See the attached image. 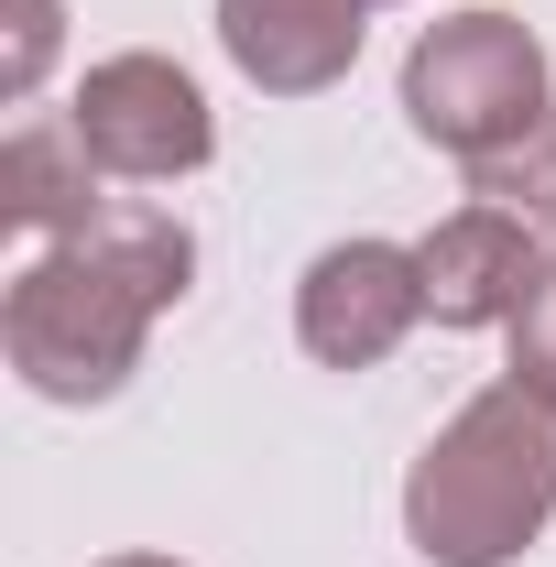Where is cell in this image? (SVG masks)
Returning a JSON list of instances; mask_svg holds the SVG:
<instances>
[{
  "label": "cell",
  "mask_w": 556,
  "mask_h": 567,
  "mask_svg": "<svg viewBox=\"0 0 556 567\" xmlns=\"http://www.w3.org/2000/svg\"><path fill=\"white\" fill-rule=\"evenodd\" d=\"M546 524H556V404L502 371L404 470V535L425 567H513Z\"/></svg>",
  "instance_id": "7a4b0ae2"
},
{
  "label": "cell",
  "mask_w": 556,
  "mask_h": 567,
  "mask_svg": "<svg viewBox=\"0 0 556 567\" xmlns=\"http://www.w3.org/2000/svg\"><path fill=\"white\" fill-rule=\"evenodd\" d=\"M415 262H425V317L436 328H513L524 317V295L556 274V251L524 229V218H502V208H470L459 218H436L415 240Z\"/></svg>",
  "instance_id": "8992f818"
},
{
  "label": "cell",
  "mask_w": 556,
  "mask_h": 567,
  "mask_svg": "<svg viewBox=\"0 0 556 567\" xmlns=\"http://www.w3.org/2000/svg\"><path fill=\"white\" fill-rule=\"evenodd\" d=\"M371 11L382 0H218V55L262 99H317L360 66Z\"/></svg>",
  "instance_id": "52a82bcc"
},
{
  "label": "cell",
  "mask_w": 556,
  "mask_h": 567,
  "mask_svg": "<svg viewBox=\"0 0 556 567\" xmlns=\"http://www.w3.org/2000/svg\"><path fill=\"white\" fill-rule=\"evenodd\" d=\"M404 121H415V142L459 153V164H491L524 132H546L556 121V66L535 44V22H513L491 0L425 22L415 55H404Z\"/></svg>",
  "instance_id": "3957f363"
},
{
  "label": "cell",
  "mask_w": 556,
  "mask_h": 567,
  "mask_svg": "<svg viewBox=\"0 0 556 567\" xmlns=\"http://www.w3.org/2000/svg\"><path fill=\"white\" fill-rule=\"evenodd\" d=\"M76 142L99 153V175H121V186H175V175H197L218 153V121H208V87L175 66V55H99V66L76 76L66 99Z\"/></svg>",
  "instance_id": "277c9868"
},
{
  "label": "cell",
  "mask_w": 556,
  "mask_h": 567,
  "mask_svg": "<svg viewBox=\"0 0 556 567\" xmlns=\"http://www.w3.org/2000/svg\"><path fill=\"white\" fill-rule=\"evenodd\" d=\"M513 382H535L556 404V274L524 295V317H513Z\"/></svg>",
  "instance_id": "8fae6325"
},
{
  "label": "cell",
  "mask_w": 556,
  "mask_h": 567,
  "mask_svg": "<svg viewBox=\"0 0 556 567\" xmlns=\"http://www.w3.org/2000/svg\"><path fill=\"white\" fill-rule=\"evenodd\" d=\"M470 197H481V208H502V218H524V229L556 251V121H546V132H524L513 153L470 164Z\"/></svg>",
  "instance_id": "9c48e42d"
},
{
  "label": "cell",
  "mask_w": 556,
  "mask_h": 567,
  "mask_svg": "<svg viewBox=\"0 0 556 567\" xmlns=\"http://www.w3.org/2000/svg\"><path fill=\"white\" fill-rule=\"evenodd\" d=\"M11 11V55H0V87L11 99H33L44 66H55V44H66V0H0Z\"/></svg>",
  "instance_id": "30bf717a"
},
{
  "label": "cell",
  "mask_w": 556,
  "mask_h": 567,
  "mask_svg": "<svg viewBox=\"0 0 556 567\" xmlns=\"http://www.w3.org/2000/svg\"><path fill=\"white\" fill-rule=\"evenodd\" d=\"M425 328V262L415 240H328L295 284V339L317 371H371Z\"/></svg>",
  "instance_id": "5b68a950"
},
{
  "label": "cell",
  "mask_w": 556,
  "mask_h": 567,
  "mask_svg": "<svg viewBox=\"0 0 556 567\" xmlns=\"http://www.w3.org/2000/svg\"><path fill=\"white\" fill-rule=\"evenodd\" d=\"M99 153L76 142V121H22L0 142V218L22 240H87L99 229Z\"/></svg>",
  "instance_id": "ba28073f"
},
{
  "label": "cell",
  "mask_w": 556,
  "mask_h": 567,
  "mask_svg": "<svg viewBox=\"0 0 556 567\" xmlns=\"http://www.w3.org/2000/svg\"><path fill=\"white\" fill-rule=\"evenodd\" d=\"M197 284V229L153 197H110L87 240H44L0 295V350L44 404H110L142 371V339Z\"/></svg>",
  "instance_id": "6da1fadb"
},
{
  "label": "cell",
  "mask_w": 556,
  "mask_h": 567,
  "mask_svg": "<svg viewBox=\"0 0 556 567\" xmlns=\"http://www.w3.org/2000/svg\"><path fill=\"white\" fill-rule=\"evenodd\" d=\"M99 567H186V557H99Z\"/></svg>",
  "instance_id": "7c38bea8"
}]
</instances>
